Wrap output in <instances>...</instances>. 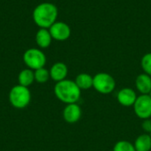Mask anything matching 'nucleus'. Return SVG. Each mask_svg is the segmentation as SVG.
I'll use <instances>...</instances> for the list:
<instances>
[{
	"mask_svg": "<svg viewBox=\"0 0 151 151\" xmlns=\"http://www.w3.org/2000/svg\"><path fill=\"white\" fill-rule=\"evenodd\" d=\"M58 7L49 2L39 4L33 11V20L40 28H50L58 19Z\"/></svg>",
	"mask_w": 151,
	"mask_h": 151,
	"instance_id": "1",
	"label": "nucleus"
},
{
	"mask_svg": "<svg viewBox=\"0 0 151 151\" xmlns=\"http://www.w3.org/2000/svg\"><path fill=\"white\" fill-rule=\"evenodd\" d=\"M81 90L78 88L74 81L64 80L56 82L54 94L56 97L65 104H76L81 97Z\"/></svg>",
	"mask_w": 151,
	"mask_h": 151,
	"instance_id": "2",
	"label": "nucleus"
},
{
	"mask_svg": "<svg viewBox=\"0 0 151 151\" xmlns=\"http://www.w3.org/2000/svg\"><path fill=\"white\" fill-rule=\"evenodd\" d=\"M8 98L11 105L13 108L21 110L28 106L30 104L31 92L28 88L18 84L11 88Z\"/></svg>",
	"mask_w": 151,
	"mask_h": 151,
	"instance_id": "3",
	"label": "nucleus"
},
{
	"mask_svg": "<svg viewBox=\"0 0 151 151\" xmlns=\"http://www.w3.org/2000/svg\"><path fill=\"white\" fill-rule=\"evenodd\" d=\"M93 88L98 93L107 95L114 91L116 81L107 73H98L93 77Z\"/></svg>",
	"mask_w": 151,
	"mask_h": 151,
	"instance_id": "4",
	"label": "nucleus"
},
{
	"mask_svg": "<svg viewBox=\"0 0 151 151\" xmlns=\"http://www.w3.org/2000/svg\"><path fill=\"white\" fill-rule=\"evenodd\" d=\"M23 61L27 68L35 71L44 67L46 64V56L40 49L30 48L23 54Z\"/></svg>",
	"mask_w": 151,
	"mask_h": 151,
	"instance_id": "5",
	"label": "nucleus"
},
{
	"mask_svg": "<svg viewBox=\"0 0 151 151\" xmlns=\"http://www.w3.org/2000/svg\"><path fill=\"white\" fill-rule=\"evenodd\" d=\"M135 115L144 120L151 118V97L149 95H141L133 105Z\"/></svg>",
	"mask_w": 151,
	"mask_h": 151,
	"instance_id": "6",
	"label": "nucleus"
},
{
	"mask_svg": "<svg viewBox=\"0 0 151 151\" xmlns=\"http://www.w3.org/2000/svg\"><path fill=\"white\" fill-rule=\"evenodd\" d=\"M49 31L52 36V39L59 42L67 40L71 36V27L68 24L63 21H56L50 28Z\"/></svg>",
	"mask_w": 151,
	"mask_h": 151,
	"instance_id": "7",
	"label": "nucleus"
},
{
	"mask_svg": "<svg viewBox=\"0 0 151 151\" xmlns=\"http://www.w3.org/2000/svg\"><path fill=\"white\" fill-rule=\"evenodd\" d=\"M81 108L77 103L66 104L63 110V119L66 123L69 124L77 123L81 119Z\"/></svg>",
	"mask_w": 151,
	"mask_h": 151,
	"instance_id": "8",
	"label": "nucleus"
},
{
	"mask_svg": "<svg viewBox=\"0 0 151 151\" xmlns=\"http://www.w3.org/2000/svg\"><path fill=\"white\" fill-rule=\"evenodd\" d=\"M117 99L119 104L125 107L133 106L137 99L136 92L130 88H123L117 94Z\"/></svg>",
	"mask_w": 151,
	"mask_h": 151,
	"instance_id": "9",
	"label": "nucleus"
},
{
	"mask_svg": "<svg viewBox=\"0 0 151 151\" xmlns=\"http://www.w3.org/2000/svg\"><path fill=\"white\" fill-rule=\"evenodd\" d=\"M49 71H50V79L53 80L55 82H58L65 80L68 74V67L63 62L55 63Z\"/></svg>",
	"mask_w": 151,
	"mask_h": 151,
	"instance_id": "10",
	"label": "nucleus"
},
{
	"mask_svg": "<svg viewBox=\"0 0 151 151\" xmlns=\"http://www.w3.org/2000/svg\"><path fill=\"white\" fill-rule=\"evenodd\" d=\"M135 88L142 95H148L151 90V76L146 73L139 74L135 79Z\"/></svg>",
	"mask_w": 151,
	"mask_h": 151,
	"instance_id": "11",
	"label": "nucleus"
},
{
	"mask_svg": "<svg viewBox=\"0 0 151 151\" xmlns=\"http://www.w3.org/2000/svg\"><path fill=\"white\" fill-rule=\"evenodd\" d=\"M35 42L39 48L46 49L52 42V36L48 28H40L35 35Z\"/></svg>",
	"mask_w": 151,
	"mask_h": 151,
	"instance_id": "12",
	"label": "nucleus"
},
{
	"mask_svg": "<svg viewBox=\"0 0 151 151\" xmlns=\"http://www.w3.org/2000/svg\"><path fill=\"white\" fill-rule=\"evenodd\" d=\"M74 81L81 90H88L93 88V76L88 73H81L78 74Z\"/></svg>",
	"mask_w": 151,
	"mask_h": 151,
	"instance_id": "13",
	"label": "nucleus"
},
{
	"mask_svg": "<svg viewBox=\"0 0 151 151\" xmlns=\"http://www.w3.org/2000/svg\"><path fill=\"white\" fill-rule=\"evenodd\" d=\"M134 148L136 151L151 150V136L149 134H142L139 135L134 141Z\"/></svg>",
	"mask_w": 151,
	"mask_h": 151,
	"instance_id": "14",
	"label": "nucleus"
},
{
	"mask_svg": "<svg viewBox=\"0 0 151 151\" xmlns=\"http://www.w3.org/2000/svg\"><path fill=\"white\" fill-rule=\"evenodd\" d=\"M35 81V71L26 68L19 72L18 75V82L19 85L28 88Z\"/></svg>",
	"mask_w": 151,
	"mask_h": 151,
	"instance_id": "15",
	"label": "nucleus"
},
{
	"mask_svg": "<svg viewBox=\"0 0 151 151\" xmlns=\"http://www.w3.org/2000/svg\"><path fill=\"white\" fill-rule=\"evenodd\" d=\"M50 79V71L45 67L39 68L35 71V81L40 84L46 83Z\"/></svg>",
	"mask_w": 151,
	"mask_h": 151,
	"instance_id": "16",
	"label": "nucleus"
},
{
	"mask_svg": "<svg viewBox=\"0 0 151 151\" xmlns=\"http://www.w3.org/2000/svg\"><path fill=\"white\" fill-rule=\"evenodd\" d=\"M113 151H136L134 143L128 141H119L115 143Z\"/></svg>",
	"mask_w": 151,
	"mask_h": 151,
	"instance_id": "17",
	"label": "nucleus"
},
{
	"mask_svg": "<svg viewBox=\"0 0 151 151\" xmlns=\"http://www.w3.org/2000/svg\"><path fill=\"white\" fill-rule=\"evenodd\" d=\"M141 66L144 73L151 76V52L146 53L141 60Z\"/></svg>",
	"mask_w": 151,
	"mask_h": 151,
	"instance_id": "18",
	"label": "nucleus"
},
{
	"mask_svg": "<svg viewBox=\"0 0 151 151\" xmlns=\"http://www.w3.org/2000/svg\"><path fill=\"white\" fill-rule=\"evenodd\" d=\"M142 129L146 132V134H150L151 133V120L150 119H144L143 122L142 123Z\"/></svg>",
	"mask_w": 151,
	"mask_h": 151,
	"instance_id": "19",
	"label": "nucleus"
},
{
	"mask_svg": "<svg viewBox=\"0 0 151 151\" xmlns=\"http://www.w3.org/2000/svg\"><path fill=\"white\" fill-rule=\"evenodd\" d=\"M148 95H149V96H150V97H151V90H150V93H149Z\"/></svg>",
	"mask_w": 151,
	"mask_h": 151,
	"instance_id": "20",
	"label": "nucleus"
},
{
	"mask_svg": "<svg viewBox=\"0 0 151 151\" xmlns=\"http://www.w3.org/2000/svg\"><path fill=\"white\" fill-rule=\"evenodd\" d=\"M150 136H151V133H150Z\"/></svg>",
	"mask_w": 151,
	"mask_h": 151,
	"instance_id": "21",
	"label": "nucleus"
}]
</instances>
